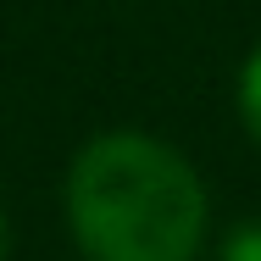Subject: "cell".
Returning <instances> with one entry per match:
<instances>
[{"label":"cell","mask_w":261,"mask_h":261,"mask_svg":"<svg viewBox=\"0 0 261 261\" xmlns=\"http://www.w3.org/2000/svg\"><path fill=\"white\" fill-rule=\"evenodd\" d=\"M67 222L84 261H195L206 189L150 134H100L67 172Z\"/></svg>","instance_id":"6da1fadb"},{"label":"cell","mask_w":261,"mask_h":261,"mask_svg":"<svg viewBox=\"0 0 261 261\" xmlns=\"http://www.w3.org/2000/svg\"><path fill=\"white\" fill-rule=\"evenodd\" d=\"M239 111H245V128L256 134V145H261V50L245 61V78H239Z\"/></svg>","instance_id":"7a4b0ae2"},{"label":"cell","mask_w":261,"mask_h":261,"mask_svg":"<svg viewBox=\"0 0 261 261\" xmlns=\"http://www.w3.org/2000/svg\"><path fill=\"white\" fill-rule=\"evenodd\" d=\"M222 261H261V222L233 228V233H228V245H222Z\"/></svg>","instance_id":"3957f363"},{"label":"cell","mask_w":261,"mask_h":261,"mask_svg":"<svg viewBox=\"0 0 261 261\" xmlns=\"http://www.w3.org/2000/svg\"><path fill=\"white\" fill-rule=\"evenodd\" d=\"M6 250H11V228H6V211H0V261H6Z\"/></svg>","instance_id":"277c9868"}]
</instances>
